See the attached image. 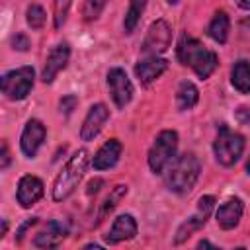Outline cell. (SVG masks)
<instances>
[{"label": "cell", "mask_w": 250, "mask_h": 250, "mask_svg": "<svg viewBox=\"0 0 250 250\" xmlns=\"http://www.w3.org/2000/svg\"><path fill=\"white\" fill-rule=\"evenodd\" d=\"M178 59H180L182 64L191 66L193 72H195L201 80L209 78V76L215 72L217 64H219V59H217V55H215L213 51H209V49H207L205 45H201L197 39L188 37V35H184V37L180 39V45H178Z\"/></svg>", "instance_id": "6da1fadb"}, {"label": "cell", "mask_w": 250, "mask_h": 250, "mask_svg": "<svg viewBox=\"0 0 250 250\" xmlns=\"http://www.w3.org/2000/svg\"><path fill=\"white\" fill-rule=\"evenodd\" d=\"M88 162H90V152L86 148L76 150L68 158V162L59 172V176L55 178V184H53V199L55 201H64L66 197H70L74 193V189L78 188V184L88 168Z\"/></svg>", "instance_id": "7a4b0ae2"}, {"label": "cell", "mask_w": 250, "mask_h": 250, "mask_svg": "<svg viewBox=\"0 0 250 250\" xmlns=\"http://www.w3.org/2000/svg\"><path fill=\"white\" fill-rule=\"evenodd\" d=\"M199 160L193 152H186L182 156H178L166 170V176H164V182H166V188L174 193H188L193 184L197 182L199 178Z\"/></svg>", "instance_id": "3957f363"}, {"label": "cell", "mask_w": 250, "mask_h": 250, "mask_svg": "<svg viewBox=\"0 0 250 250\" xmlns=\"http://www.w3.org/2000/svg\"><path fill=\"white\" fill-rule=\"evenodd\" d=\"M178 148V133L172 129H164L156 135L150 150H148V166L154 174H162L174 160Z\"/></svg>", "instance_id": "277c9868"}, {"label": "cell", "mask_w": 250, "mask_h": 250, "mask_svg": "<svg viewBox=\"0 0 250 250\" xmlns=\"http://www.w3.org/2000/svg\"><path fill=\"white\" fill-rule=\"evenodd\" d=\"M213 152L219 164L232 166L244 152V137L240 133L230 131L227 125H221L213 143Z\"/></svg>", "instance_id": "5b68a950"}, {"label": "cell", "mask_w": 250, "mask_h": 250, "mask_svg": "<svg viewBox=\"0 0 250 250\" xmlns=\"http://www.w3.org/2000/svg\"><path fill=\"white\" fill-rule=\"evenodd\" d=\"M33 80H35V70L31 66H20L16 70H10L2 76V92L6 94V98L10 100H23L31 88H33Z\"/></svg>", "instance_id": "8992f818"}, {"label": "cell", "mask_w": 250, "mask_h": 250, "mask_svg": "<svg viewBox=\"0 0 250 250\" xmlns=\"http://www.w3.org/2000/svg\"><path fill=\"white\" fill-rule=\"evenodd\" d=\"M213 207H215V197H213V195H203V197L197 201V211H195L188 221H184V223L180 225V229H178V232H176V236H174V244L186 242L195 230H199V229L207 223V219H209Z\"/></svg>", "instance_id": "52a82bcc"}, {"label": "cell", "mask_w": 250, "mask_h": 250, "mask_svg": "<svg viewBox=\"0 0 250 250\" xmlns=\"http://www.w3.org/2000/svg\"><path fill=\"white\" fill-rule=\"evenodd\" d=\"M172 43V27L166 20H156L150 23L148 31H146V37L141 45V51L150 55V57H156L158 53H164Z\"/></svg>", "instance_id": "ba28073f"}, {"label": "cell", "mask_w": 250, "mask_h": 250, "mask_svg": "<svg viewBox=\"0 0 250 250\" xmlns=\"http://www.w3.org/2000/svg\"><path fill=\"white\" fill-rule=\"evenodd\" d=\"M107 88H109L111 100L115 102V105L119 109H123L133 98V84H131L127 72L119 66H115L107 72Z\"/></svg>", "instance_id": "9c48e42d"}, {"label": "cell", "mask_w": 250, "mask_h": 250, "mask_svg": "<svg viewBox=\"0 0 250 250\" xmlns=\"http://www.w3.org/2000/svg\"><path fill=\"white\" fill-rule=\"evenodd\" d=\"M66 234H68V225L59 219H53L35 234L33 246H37L41 250H53L66 238Z\"/></svg>", "instance_id": "30bf717a"}, {"label": "cell", "mask_w": 250, "mask_h": 250, "mask_svg": "<svg viewBox=\"0 0 250 250\" xmlns=\"http://www.w3.org/2000/svg\"><path fill=\"white\" fill-rule=\"evenodd\" d=\"M45 135H47V129L45 125L39 121V119H29L21 131V139H20V146H21V152L27 156V158H33L37 154V150L41 148L43 141H45Z\"/></svg>", "instance_id": "8fae6325"}, {"label": "cell", "mask_w": 250, "mask_h": 250, "mask_svg": "<svg viewBox=\"0 0 250 250\" xmlns=\"http://www.w3.org/2000/svg\"><path fill=\"white\" fill-rule=\"evenodd\" d=\"M68 59H70L68 43H59L57 47H53L51 53L47 55V61H45V66H43V72H41V80L45 84H51L55 80V76L66 66Z\"/></svg>", "instance_id": "7c38bea8"}, {"label": "cell", "mask_w": 250, "mask_h": 250, "mask_svg": "<svg viewBox=\"0 0 250 250\" xmlns=\"http://www.w3.org/2000/svg\"><path fill=\"white\" fill-rule=\"evenodd\" d=\"M107 119H109V109L104 104H94L88 109V113L84 117V123H82V129H80L82 141H92L102 131V127L105 125Z\"/></svg>", "instance_id": "4fadbf2b"}, {"label": "cell", "mask_w": 250, "mask_h": 250, "mask_svg": "<svg viewBox=\"0 0 250 250\" xmlns=\"http://www.w3.org/2000/svg\"><path fill=\"white\" fill-rule=\"evenodd\" d=\"M16 195H18V203L27 209V207L35 205L43 197V182L37 176L27 174V176L20 178V182H18V193Z\"/></svg>", "instance_id": "5bb4252c"}, {"label": "cell", "mask_w": 250, "mask_h": 250, "mask_svg": "<svg viewBox=\"0 0 250 250\" xmlns=\"http://www.w3.org/2000/svg\"><path fill=\"white\" fill-rule=\"evenodd\" d=\"M242 211H244V203L240 197H230L227 199L223 205H219L217 213H215V219H217V225L225 230H230L234 229L238 223H240V217H242Z\"/></svg>", "instance_id": "9a60e30c"}, {"label": "cell", "mask_w": 250, "mask_h": 250, "mask_svg": "<svg viewBox=\"0 0 250 250\" xmlns=\"http://www.w3.org/2000/svg\"><path fill=\"white\" fill-rule=\"evenodd\" d=\"M135 234H137V221L133 219V215H127V213H125V215H119V217L113 221L109 232H107L104 238H105V242H109V244H119V242H123V240H131Z\"/></svg>", "instance_id": "2e32d148"}, {"label": "cell", "mask_w": 250, "mask_h": 250, "mask_svg": "<svg viewBox=\"0 0 250 250\" xmlns=\"http://www.w3.org/2000/svg\"><path fill=\"white\" fill-rule=\"evenodd\" d=\"M121 150H123V146H121V143H119L117 139H109V141H105V143L98 148V152L94 154V158H92V166H94L96 170H107V168H113V166L117 164L119 156H121Z\"/></svg>", "instance_id": "e0dca14e"}, {"label": "cell", "mask_w": 250, "mask_h": 250, "mask_svg": "<svg viewBox=\"0 0 250 250\" xmlns=\"http://www.w3.org/2000/svg\"><path fill=\"white\" fill-rule=\"evenodd\" d=\"M168 68V61L160 57H148L135 64V74L143 84H150Z\"/></svg>", "instance_id": "ac0fdd59"}, {"label": "cell", "mask_w": 250, "mask_h": 250, "mask_svg": "<svg viewBox=\"0 0 250 250\" xmlns=\"http://www.w3.org/2000/svg\"><path fill=\"white\" fill-rule=\"evenodd\" d=\"M229 27H230V21H229L227 12L225 10H219V12H215V16H213V20H211V23L207 27V33H209V37L213 41H217V43L223 45L229 39Z\"/></svg>", "instance_id": "d6986e66"}, {"label": "cell", "mask_w": 250, "mask_h": 250, "mask_svg": "<svg viewBox=\"0 0 250 250\" xmlns=\"http://www.w3.org/2000/svg\"><path fill=\"white\" fill-rule=\"evenodd\" d=\"M230 82L240 94H250V62L240 59L230 70Z\"/></svg>", "instance_id": "ffe728a7"}, {"label": "cell", "mask_w": 250, "mask_h": 250, "mask_svg": "<svg viewBox=\"0 0 250 250\" xmlns=\"http://www.w3.org/2000/svg\"><path fill=\"white\" fill-rule=\"evenodd\" d=\"M199 100V92L195 88V84H191L189 80H184L180 82L178 90H176V104H178V109L180 111H188L191 109Z\"/></svg>", "instance_id": "44dd1931"}, {"label": "cell", "mask_w": 250, "mask_h": 250, "mask_svg": "<svg viewBox=\"0 0 250 250\" xmlns=\"http://www.w3.org/2000/svg\"><path fill=\"white\" fill-rule=\"evenodd\" d=\"M145 6H146V4H145L143 0H135V2L129 4V10H127L125 20H123L125 33H133V31H135V27H137V23H139V20H141V14H143V10H145Z\"/></svg>", "instance_id": "7402d4cb"}, {"label": "cell", "mask_w": 250, "mask_h": 250, "mask_svg": "<svg viewBox=\"0 0 250 250\" xmlns=\"http://www.w3.org/2000/svg\"><path fill=\"white\" fill-rule=\"evenodd\" d=\"M125 195H127V186H123V184L115 186V188L111 189V193L105 197V201H104V205H102V211H100V215H98V221H102V217H105Z\"/></svg>", "instance_id": "603a6c76"}, {"label": "cell", "mask_w": 250, "mask_h": 250, "mask_svg": "<svg viewBox=\"0 0 250 250\" xmlns=\"http://www.w3.org/2000/svg\"><path fill=\"white\" fill-rule=\"evenodd\" d=\"M25 20H27V23H29L31 29H41L45 25L47 14H45V10L39 4H31L27 8V12H25Z\"/></svg>", "instance_id": "cb8c5ba5"}, {"label": "cell", "mask_w": 250, "mask_h": 250, "mask_svg": "<svg viewBox=\"0 0 250 250\" xmlns=\"http://www.w3.org/2000/svg\"><path fill=\"white\" fill-rule=\"evenodd\" d=\"M104 2H94V0H88V2H84V6H82V16L86 18V20H96L98 16H100V12L104 10Z\"/></svg>", "instance_id": "d4e9b609"}, {"label": "cell", "mask_w": 250, "mask_h": 250, "mask_svg": "<svg viewBox=\"0 0 250 250\" xmlns=\"http://www.w3.org/2000/svg\"><path fill=\"white\" fill-rule=\"evenodd\" d=\"M68 8H70V2H66V0H64V2H57V4H55V27H61V25L64 23Z\"/></svg>", "instance_id": "484cf974"}, {"label": "cell", "mask_w": 250, "mask_h": 250, "mask_svg": "<svg viewBox=\"0 0 250 250\" xmlns=\"http://www.w3.org/2000/svg\"><path fill=\"white\" fill-rule=\"evenodd\" d=\"M76 104H78L76 96H64V98L61 100V104H59V107H61V113H62V115H68V113H72V109L76 107Z\"/></svg>", "instance_id": "4316f807"}, {"label": "cell", "mask_w": 250, "mask_h": 250, "mask_svg": "<svg viewBox=\"0 0 250 250\" xmlns=\"http://www.w3.org/2000/svg\"><path fill=\"white\" fill-rule=\"evenodd\" d=\"M12 45H14V49H18V51H27L29 39H27L23 33H18V35L12 39Z\"/></svg>", "instance_id": "83f0119b"}, {"label": "cell", "mask_w": 250, "mask_h": 250, "mask_svg": "<svg viewBox=\"0 0 250 250\" xmlns=\"http://www.w3.org/2000/svg\"><path fill=\"white\" fill-rule=\"evenodd\" d=\"M8 164H10V150H8V143L2 141V162H0V168L6 170Z\"/></svg>", "instance_id": "f1b7e54d"}, {"label": "cell", "mask_w": 250, "mask_h": 250, "mask_svg": "<svg viewBox=\"0 0 250 250\" xmlns=\"http://www.w3.org/2000/svg\"><path fill=\"white\" fill-rule=\"evenodd\" d=\"M35 223H37V219H35V217H31V219H27V221H25V223L21 225V229L18 230V242H20V240L23 238V234H25V230H27L29 227H33Z\"/></svg>", "instance_id": "f546056e"}, {"label": "cell", "mask_w": 250, "mask_h": 250, "mask_svg": "<svg viewBox=\"0 0 250 250\" xmlns=\"http://www.w3.org/2000/svg\"><path fill=\"white\" fill-rule=\"evenodd\" d=\"M195 250H221V248L213 246L209 240H199V244H197V248H195Z\"/></svg>", "instance_id": "4dcf8cb0"}, {"label": "cell", "mask_w": 250, "mask_h": 250, "mask_svg": "<svg viewBox=\"0 0 250 250\" xmlns=\"http://www.w3.org/2000/svg\"><path fill=\"white\" fill-rule=\"evenodd\" d=\"M102 186V180H92L90 184H88V193H92V191H98V188Z\"/></svg>", "instance_id": "1f68e13d"}, {"label": "cell", "mask_w": 250, "mask_h": 250, "mask_svg": "<svg viewBox=\"0 0 250 250\" xmlns=\"http://www.w3.org/2000/svg\"><path fill=\"white\" fill-rule=\"evenodd\" d=\"M82 250H104V248H102L100 244H94V242H92V244H86Z\"/></svg>", "instance_id": "d6a6232c"}, {"label": "cell", "mask_w": 250, "mask_h": 250, "mask_svg": "<svg viewBox=\"0 0 250 250\" xmlns=\"http://www.w3.org/2000/svg\"><path fill=\"white\" fill-rule=\"evenodd\" d=\"M238 8H242V10H250V2H238Z\"/></svg>", "instance_id": "836d02e7"}, {"label": "cell", "mask_w": 250, "mask_h": 250, "mask_svg": "<svg viewBox=\"0 0 250 250\" xmlns=\"http://www.w3.org/2000/svg\"><path fill=\"white\" fill-rule=\"evenodd\" d=\"M242 25H244V27H250V18H244V20H242Z\"/></svg>", "instance_id": "e575fe53"}, {"label": "cell", "mask_w": 250, "mask_h": 250, "mask_svg": "<svg viewBox=\"0 0 250 250\" xmlns=\"http://www.w3.org/2000/svg\"><path fill=\"white\" fill-rule=\"evenodd\" d=\"M6 230H8V223L4 221V223H2V234H6Z\"/></svg>", "instance_id": "d590c367"}, {"label": "cell", "mask_w": 250, "mask_h": 250, "mask_svg": "<svg viewBox=\"0 0 250 250\" xmlns=\"http://www.w3.org/2000/svg\"><path fill=\"white\" fill-rule=\"evenodd\" d=\"M246 172L250 174V160H248V164H246Z\"/></svg>", "instance_id": "8d00e7d4"}, {"label": "cell", "mask_w": 250, "mask_h": 250, "mask_svg": "<svg viewBox=\"0 0 250 250\" xmlns=\"http://www.w3.org/2000/svg\"><path fill=\"white\" fill-rule=\"evenodd\" d=\"M234 250H246V248H244V246H238V248H234Z\"/></svg>", "instance_id": "74e56055"}]
</instances>
